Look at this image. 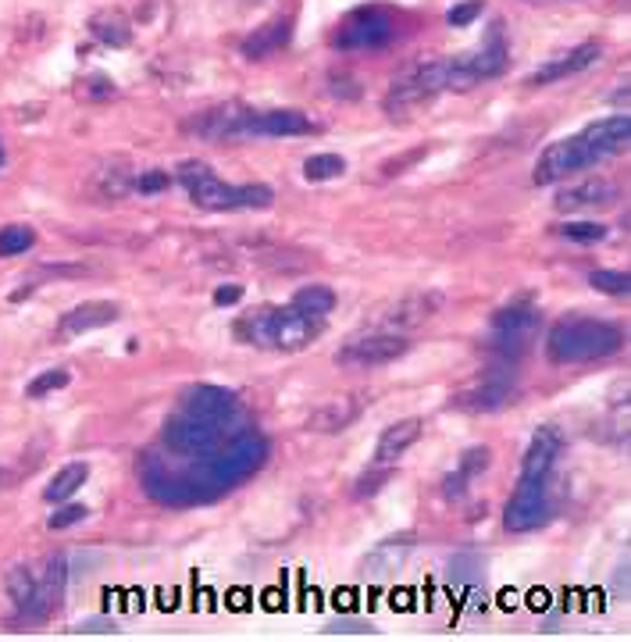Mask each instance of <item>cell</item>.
<instances>
[{"label":"cell","instance_id":"obj_25","mask_svg":"<svg viewBox=\"0 0 631 642\" xmlns=\"http://www.w3.org/2000/svg\"><path fill=\"white\" fill-rule=\"evenodd\" d=\"M489 461H492V453H489V447H474V450H468L464 458H460V464H457V471L447 479V485H442V493H447L450 500H460L468 493V485L482 475V471L489 468Z\"/></svg>","mask_w":631,"mask_h":642},{"label":"cell","instance_id":"obj_24","mask_svg":"<svg viewBox=\"0 0 631 642\" xmlns=\"http://www.w3.org/2000/svg\"><path fill=\"white\" fill-rule=\"evenodd\" d=\"M247 108L240 104H226V108H211L197 114L190 129L197 132V137H208V140H236V129H240Z\"/></svg>","mask_w":631,"mask_h":642},{"label":"cell","instance_id":"obj_20","mask_svg":"<svg viewBox=\"0 0 631 642\" xmlns=\"http://www.w3.org/2000/svg\"><path fill=\"white\" fill-rule=\"evenodd\" d=\"M364 397H335V400H325L321 408L311 414L307 421V429L311 432H321V435H335V432H347L357 418L364 411Z\"/></svg>","mask_w":631,"mask_h":642},{"label":"cell","instance_id":"obj_22","mask_svg":"<svg viewBox=\"0 0 631 642\" xmlns=\"http://www.w3.org/2000/svg\"><path fill=\"white\" fill-rule=\"evenodd\" d=\"M8 596L19 606V614H26V621H43V603H40V574L19 564L8 571Z\"/></svg>","mask_w":631,"mask_h":642},{"label":"cell","instance_id":"obj_32","mask_svg":"<svg viewBox=\"0 0 631 642\" xmlns=\"http://www.w3.org/2000/svg\"><path fill=\"white\" fill-rule=\"evenodd\" d=\"M32 243H37V232H32L29 225L0 229V258H19V253H26Z\"/></svg>","mask_w":631,"mask_h":642},{"label":"cell","instance_id":"obj_26","mask_svg":"<svg viewBox=\"0 0 631 642\" xmlns=\"http://www.w3.org/2000/svg\"><path fill=\"white\" fill-rule=\"evenodd\" d=\"M510 393H514V390H510L507 382L489 379L485 385H479V390H471V393H464V397H457V408H460V411H482V414H489V411L507 408Z\"/></svg>","mask_w":631,"mask_h":642},{"label":"cell","instance_id":"obj_9","mask_svg":"<svg viewBox=\"0 0 631 642\" xmlns=\"http://www.w3.org/2000/svg\"><path fill=\"white\" fill-rule=\"evenodd\" d=\"M507 69V43L500 37V26L489 32V40L482 43V50L464 58H450V90L468 93L485 79H497Z\"/></svg>","mask_w":631,"mask_h":642},{"label":"cell","instance_id":"obj_19","mask_svg":"<svg viewBox=\"0 0 631 642\" xmlns=\"http://www.w3.org/2000/svg\"><path fill=\"white\" fill-rule=\"evenodd\" d=\"M613 200H618V185L607 182V179H589V182H578V185H568V190H560L553 208L557 211H595V208H610Z\"/></svg>","mask_w":631,"mask_h":642},{"label":"cell","instance_id":"obj_13","mask_svg":"<svg viewBox=\"0 0 631 642\" xmlns=\"http://www.w3.org/2000/svg\"><path fill=\"white\" fill-rule=\"evenodd\" d=\"M314 132L311 114L297 108H279V111H247L236 140H271V137H307Z\"/></svg>","mask_w":631,"mask_h":642},{"label":"cell","instance_id":"obj_30","mask_svg":"<svg viewBox=\"0 0 631 642\" xmlns=\"http://www.w3.org/2000/svg\"><path fill=\"white\" fill-rule=\"evenodd\" d=\"M347 172V161L339 154H311L303 161V179L307 182H329Z\"/></svg>","mask_w":631,"mask_h":642},{"label":"cell","instance_id":"obj_23","mask_svg":"<svg viewBox=\"0 0 631 642\" xmlns=\"http://www.w3.org/2000/svg\"><path fill=\"white\" fill-rule=\"evenodd\" d=\"M421 429L424 425L418 418H407V421H397V425H389L379 439V447H374V464H397L403 453L421 439Z\"/></svg>","mask_w":631,"mask_h":642},{"label":"cell","instance_id":"obj_11","mask_svg":"<svg viewBox=\"0 0 631 642\" xmlns=\"http://www.w3.org/2000/svg\"><path fill=\"white\" fill-rule=\"evenodd\" d=\"M539 332V311L535 308H524V303H514V308H507L497 314V321H492V350L500 353L503 361L514 364L521 353L532 347Z\"/></svg>","mask_w":631,"mask_h":642},{"label":"cell","instance_id":"obj_17","mask_svg":"<svg viewBox=\"0 0 631 642\" xmlns=\"http://www.w3.org/2000/svg\"><path fill=\"white\" fill-rule=\"evenodd\" d=\"M118 321V308L108 300H90V303H79L68 314H61L58 321V340H76V335H87L93 329H104Z\"/></svg>","mask_w":631,"mask_h":642},{"label":"cell","instance_id":"obj_29","mask_svg":"<svg viewBox=\"0 0 631 642\" xmlns=\"http://www.w3.org/2000/svg\"><path fill=\"white\" fill-rule=\"evenodd\" d=\"M289 308H297L303 314H314V318H325L332 314L335 308V293H332V285L325 282H314V285H300V290L293 293V303Z\"/></svg>","mask_w":631,"mask_h":642},{"label":"cell","instance_id":"obj_15","mask_svg":"<svg viewBox=\"0 0 631 642\" xmlns=\"http://www.w3.org/2000/svg\"><path fill=\"white\" fill-rule=\"evenodd\" d=\"M179 411L214 418V421H232V418H240V400H236V393L226 390V385L200 382V385H190V390L182 393Z\"/></svg>","mask_w":631,"mask_h":642},{"label":"cell","instance_id":"obj_37","mask_svg":"<svg viewBox=\"0 0 631 642\" xmlns=\"http://www.w3.org/2000/svg\"><path fill=\"white\" fill-rule=\"evenodd\" d=\"M168 172H161V168H150V172H140L132 179V190L136 193H161V190H168Z\"/></svg>","mask_w":631,"mask_h":642},{"label":"cell","instance_id":"obj_42","mask_svg":"<svg viewBox=\"0 0 631 642\" xmlns=\"http://www.w3.org/2000/svg\"><path fill=\"white\" fill-rule=\"evenodd\" d=\"M79 632H118V624L111 621H87V624H79Z\"/></svg>","mask_w":631,"mask_h":642},{"label":"cell","instance_id":"obj_41","mask_svg":"<svg viewBox=\"0 0 631 642\" xmlns=\"http://www.w3.org/2000/svg\"><path fill=\"white\" fill-rule=\"evenodd\" d=\"M240 300H243V285H236V282L218 285V290H214V303H218V308H232V303H240Z\"/></svg>","mask_w":631,"mask_h":642},{"label":"cell","instance_id":"obj_35","mask_svg":"<svg viewBox=\"0 0 631 642\" xmlns=\"http://www.w3.org/2000/svg\"><path fill=\"white\" fill-rule=\"evenodd\" d=\"M389 479H392L389 464H374V468L368 471V475H361V479H357V485H353V496H357V500L374 496V493H379V489L389 482Z\"/></svg>","mask_w":631,"mask_h":642},{"label":"cell","instance_id":"obj_33","mask_svg":"<svg viewBox=\"0 0 631 642\" xmlns=\"http://www.w3.org/2000/svg\"><path fill=\"white\" fill-rule=\"evenodd\" d=\"M557 232L571 243H600V240H607L610 229L600 225V222H564Z\"/></svg>","mask_w":631,"mask_h":642},{"label":"cell","instance_id":"obj_6","mask_svg":"<svg viewBox=\"0 0 631 642\" xmlns=\"http://www.w3.org/2000/svg\"><path fill=\"white\" fill-rule=\"evenodd\" d=\"M439 93H450V58H439V61H429V64H418V69L403 72L397 82L389 87L385 93V111L397 118V114H407L421 104H429L432 97Z\"/></svg>","mask_w":631,"mask_h":642},{"label":"cell","instance_id":"obj_38","mask_svg":"<svg viewBox=\"0 0 631 642\" xmlns=\"http://www.w3.org/2000/svg\"><path fill=\"white\" fill-rule=\"evenodd\" d=\"M482 8H485V0H464V4H457V8L447 14V22L457 26V29H464V26H471L474 19H479Z\"/></svg>","mask_w":631,"mask_h":642},{"label":"cell","instance_id":"obj_40","mask_svg":"<svg viewBox=\"0 0 631 642\" xmlns=\"http://www.w3.org/2000/svg\"><path fill=\"white\" fill-rule=\"evenodd\" d=\"M329 635H374V629L368 621H335L325 629Z\"/></svg>","mask_w":631,"mask_h":642},{"label":"cell","instance_id":"obj_14","mask_svg":"<svg viewBox=\"0 0 631 642\" xmlns=\"http://www.w3.org/2000/svg\"><path fill=\"white\" fill-rule=\"evenodd\" d=\"M600 54H603L600 43H592V40H589V43H578V47L564 50V54L550 58V61L542 64V69H535L532 76L524 79V87H550V82L571 79V76H578V72L592 69V64L600 61Z\"/></svg>","mask_w":631,"mask_h":642},{"label":"cell","instance_id":"obj_27","mask_svg":"<svg viewBox=\"0 0 631 642\" xmlns=\"http://www.w3.org/2000/svg\"><path fill=\"white\" fill-rule=\"evenodd\" d=\"M90 479V464H64L54 479H50V485L43 489V500H50V503H64L68 496H76L79 489H82V482Z\"/></svg>","mask_w":631,"mask_h":642},{"label":"cell","instance_id":"obj_43","mask_svg":"<svg viewBox=\"0 0 631 642\" xmlns=\"http://www.w3.org/2000/svg\"><path fill=\"white\" fill-rule=\"evenodd\" d=\"M0 161H4V150H0Z\"/></svg>","mask_w":631,"mask_h":642},{"label":"cell","instance_id":"obj_28","mask_svg":"<svg viewBox=\"0 0 631 642\" xmlns=\"http://www.w3.org/2000/svg\"><path fill=\"white\" fill-rule=\"evenodd\" d=\"M90 29H93V37L100 43H108V47H126L132 40V26H129V19H126L122 11H100V14H93Z\"/></svg>","mask_w":631,"mask_h":642},{"label":"cell","instance_id":"obj_36","mask_svg":"<svg viewBox=\"0 0 631 642\" xmlns=\"http://www.w3.org/2000/svg\"><path fill=\"white\" fill-rule=\"evenodd\" d=\"M87 518H90L87 506H82V503H68V506H61V511L50 514L47 525L54 529V532H61V529H72V525H79V521H87Z\"/></svg>","mask_w":631,"mask_h":642},{"label":"cell","instance_id":"obj_1","mask_svg":"<svg viewBox=\"0 0 631 642\" xmlns=\"http://www.w3.org/2000/svg\"><path fill=\"white\" fill-rule=\"evenodd\" d=\"M268 458H271L268 435L243 429L232 439H226L214 453L200 458V468L193 471V479L203 489V500H214V496L229 493V489L243 485L247 479L258 475V471L268 464Z\"/></svg>","mask_w":631,"mask_h":642},{"label":"cell","instance_id":"obj_21","mask_svg":"<svg viewBox=\"0 0 631 642\" xmlns=\"http://www.w3.org/2000/svg\"><path fill=\"white\" fill-rule=\"evenodd\" d=\"M289 37H293V14H282V19H271L261 29H253L250 37L240 43V54L247 61H264L271 54H279V50L289 43Z\"/></svg>","mask_w":631,"mask_h":642},{"label":"cell","instance_id":"obj_7","mask_svg":"<svg viewBox=\"0 0 631 642\" xmlns=\"http://www.w3.org/2000/svg\"><path fill=\"white\" fill-rule=\"evenodd\" d=\"M595 161H603V150L595 147V140L589 132H574V137H564L550 143L535 161V185H553L560 179H568L571 172H582V168H592Z\"/></svg>","mask_w":631,"mask_h":642},{"label":"cell","instance_id":"obj_10","mask_svg":"<svg viewBox=\"0 0 631 642\" xmlns=\"http://www.w3.org/2000/svg\"><path fill=\"white\" fill-rule=\"evenodd\" d=\"M392 37H397V19L382 8H361L339 26L335 47L339 50H382Z\"/></svg>","mask_w":631,"mask_h":642},{"label":"cell","instance_id":"obj_8","mask_svg":"<svg viewBox=\"0 0 631 642\" xmlns=\"http://www.w3.org/2000/svg\"><path fill=\"white\" fill-rule=\"evenodd\" d=\"M411 350L403 332H385V329H371L364 335H353L335 353V364L347 371H374L385 368L392 361H400L403 353Z\"/></svg>","mask_w":631,"mask_h":642},{"label":"cell","instance_id":"obj_34","mask_svg":"<svg viewBox=\"0 0 631 642\" xmlns=\"http://www.w3.org/2000/svg\"><path fill=\"white\" fill-rule=\"evenodd\" d=\"M589 282L595 285V290L610 293V297H628V290H631L628 272H607V268H595V272L589 275Z\"/></svg>","mask_w":631,"mask_h":642},{"label":"cell","instance_id":"obj_2","mask_svg":"<svg viewBox=\"0 0 631 642\" xmlns=\"http://www.w3.org/2000/svg\"><path fill=\"white\" fill-rule=\"evenodd\" d=\"M321 332H325V318L303 314L297 308H261L236 325V335L247 340L250 347L282 350V353L307 350Z\"/></svg>","mask_w":631,"mask_h":642},{"label":"cell","instance_id":"obj_16","mask_svg":"<svg viewBox=\"0 0 631 642\" xmlns=\"http://www.w3.org/2000/svg\"><path fill=\"white\" fill-rule=\"evenodd\" d=\"M560 453H564V435H560L557 429H539L532 435V443H528V450H524L521 482H550Z\"/></svg>","mask_w":631,"mask_h":642},{"label":"cell","instance_id":"obj_31","mask_svg":"<svg viewBox=\"0 0 631 642\" xmlns=\"http://www.w3.org/2000/svg\"><path fill=\"white\" fill-rule=\"evenodd\" d=\"M68 382H72V375H68L64 368H50V371H40V375H37V379H32V382L26 385V397H29V400H43V397H50V393L64 390Z\"/></svg>","mask_w":631,"mask_h":642},{"label":"cell","instance_id":"obj_18","mask_svg":"<svg viewBox=\"0 0 631 642\" xmlns=\"http://www.w3.org/2000/svg\"><path fill=\"white\" fill-rule=\"evenodd\" d=\"M442 308V297L439 293H414V297H403L397 308H389L379 325L374 329H385V332H403V329H414L421 321L435 318V311Z\"/></svg>","mask_w":631,"mask_h":642},{"label":"cell","instance_id":"obj_4","mask_svg":"<svg viewBox=\"0 0 631 642\" xmlns=\"http://www.w3.org/2000/svg\"><path fill=\"white\" fill-rule=\"evenodd\" d=\"M624 347V332L613 321L595 318H564L557 321L545 350H550L553 364H589L613 358Z\"/></svg>","mask_w":631,"mask_h":642},{"label":"cell","instance_id":"obj_3","mask_svg":"<svg viewBox=\"0 0 631 642\" xmlns=\"http://www.w3.org/2000/svg\"><path fill=\"white\" fill-rule=\"evenodd\" d=\"M179 182L186 185V193L197 208L203 211H264L271 208V185L264 182H247V185H229L221 182L211 164L203 161H182L179 164Z\"/></svg>","mask_w":631,"mask_h":642},{"label":"cell","instance_id":"obj_12","mask_svg":"<svg viewBox=\"0 0 631 642\" xmlns=\"http://www.w3.org/2000/svg\"><path fill=\"white\" fill-rule=\"evenodd\" d=\"M553 514V500H550V482H518L514 496H510L507 511H503V525L510 532H535L542 529Z\"/></svg>","mask_w":631,"mask_h":642},{"label":"cell","instance_id":"obj_5","mask_svg":"<svg viewBox=\"0 0 631 642\" xmlns=\"http://www.w3.org/2000/svg\"><path fill=\"white\" fill-rule=\"evenodd\" d=\"M240 418L232 421H214V418H200V414H190V411H176L172 418L164 421V447L168 453H176V458H208V453H214L226 439H232L236 432L243 429H232Z\"/></svg>","mask_w":631,"mask_h":642},{"label":"cell","instance_id":"obj_39","mask_svg":"<svg viewBox=\"0 0 631 642\" xmlns=\"http://www.w3.org/2000/svg\"><path fill=\"white\" fill-rule=\"evenodd\" d=\"M79 93L87 97V100H108V97H114L118 90H114V82L111 79H104V76H90L87 82H79Z\"/></svg>","mask_w":631,"mask_h":642}]
</instances>
